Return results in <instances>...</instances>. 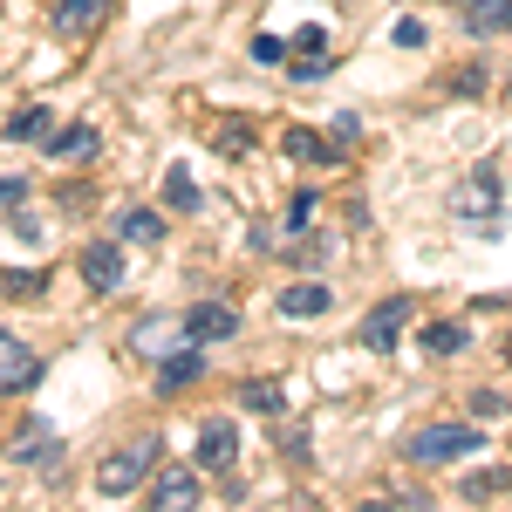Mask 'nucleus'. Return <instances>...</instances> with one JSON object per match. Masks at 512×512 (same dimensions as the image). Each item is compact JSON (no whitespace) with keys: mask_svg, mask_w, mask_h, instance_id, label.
I'll return each mask as SVG.
<instances>
[{"mask_svg":"<svg viewBox=\"0 0 512 512\" xmlns=\"http://www.w3.org/2000/svg\"><path fill=\"white\" fill-rule=\"evenodd\" d=\"M158 451H164L158 437H137V444L110 451V458L96 465V492H103V499H123V492H137L144 478L158 472Z\"/></svg>","mask_w":512,"mask_h":512,"instance_id":"nucleus-1","label":"nucleus"},{"mask_svg":"<svg viewBox=\"0 0 512 512\" xmlns=\"http://www.w3.org/2000/svg\"><path fill=\"white\" fill-rule=\"evenodd\" d=\"M465 451H485V431H472V424H424L410 437V465H458Z\"/></svg>","mask_w":512,"mask_h":512,"instance_id":"nucleus-2","label":"nucleus"},{"mask_svg":"<svg viewBox=\"0 0 512 512\" xmlns=\"http://www.w3.org/2000/svg\"><path fill=\"white\" fill-rule=\"evenodd\" d=\"M417 315V301H410V294H390V301H376V308H369V315H362V328H355V342H362V349H396V335H403V321Z\"/></svg>","mask_w":512,"mask_h":512,"instance_id":"nucleus-3","label":"nucleus"},{"mask_svg":"<svg viewBox=\"0 0 512 512\" xmlns=\"http://www.w3.org/2000/svg\"><path fill=\"white\" fill-rule=\"evenodd\" d=\"M35 383H41V355L21 335L0 328V396H21V390H35Z\"/></svg>","mask_w":512,"mask_h":512,"instance_id":"nucleus-4","label":"nucleus"},{"mask_svg":"<svg viewBox=\"0 0 512 512\" xmlns=\"http://www.w3.org/2000/svg\"><path fill=\"white\" fill-rule=\"evenodd\" d=\"M233 328H239L233 301H198V308H185V342H226Z\"/></svg>","mask_w":512,"mask_h":512,"instance_id":"nucleus-5","label":"nucleus"},{"mask_svg":"<svg viewBox=\"0 0 512 512\" xmlns=\"http://www.w3.org/2000/svg\"><path fill=\"white\" fill-rule=\"evenodd\" d=\"M82 280H89L96 294H117V287H123V246H117V239L82 246Z\"/></svg>","mask_w":512,"mask_h":512,"instance_id":"nucleus-6","label":"nucleus"},{"mask_svg":"<svg viewBox=\"0 0 512 512\" xmlns=\"http://www.w3.org/2000/svg\"><path fill=\"white\" fill-rule=\"evenodd\" d=\"M233 451H239V431L226 417H205L198 424V465L205 472H233Z\"/></svg>","mask_w":512,"mask_h":512,"instance_id":"nucleus-7","label":"nucleus"},{"mask_svg":"<svg viewBox=\"0 0 512 512\" xmlns=\"http://www.w3.org/2000/svg\"><path fill=\"white\" fill-rule=\"evenodd\" d=\"M103 21H110V0H62L55 7V35L62 41H89Z\"/></svg>","mask_w":512,"mask_h":512,"instance_id":"nucleus-8","label":"nucleus"},{"mask_svg":"<svg viewBox=\"0 0 512 512\" xmlns=\"http://www.w3.org/2000/svg\"><path fill=\"white\" fill-rule=\"evenodd\" d=\"M451 212H458V219H492V212H499V178H492V171H472V178L451 192Z\"/></svg>","mask_w":512,"mask_h":512,"instance_id":"nucleus-9","label":"nucleus"},{"mask_svg":"<svg viewBox=\"0 0 512 512\" xmlns=\"http://www.w3.org/2000/svg\"><path fill=\"white\" fill-rule=\"evenodd\" d=\"M151 506H164V512L198 506V478L185 472V465H158V478H151Z\"/></svg>","mask_w":512,"mask_h":512,"instance_id":"nucleus-10","label":"nucleus"},{"mask_svg":"<svg viewBox=\"0 0 512 512\" xmlns=\"http://www.w3.org/2000/svg\"><path fill=\"white\" fill-rule=\"evenodd\" d=\"M7 458H14V465H55V458H62V437L28 417V424L14 431V451H7Z\"/></svg>","mask_w":512,"mask_h":512,"instance_id":"nucleus-11","label":"nucleus"},{"mask_svg":"<svg viewBox=\"0 0 512 512\" xmlns=\"http://www.w3.org/2000/svg\"><path fill=\"white\" fill-rule=\"evenodd\" d=\"M198 376H205V349H171L158 362V396H178V390H192Z\"/></svg>","mask_w":512,"mask_h":512,"instance_id":"nucleus-12","label":"nucleus"},{"mask_svg":"<svg viewBox=\"0 0 512 512\" xmlns=\"http://www.w3.org/2000/svg\"><path fill=\"white\" fill-rule=\"evenodd\" d=\"M335 308V287H321V280H294V287H280V315L308 321V315H328Z\"/></svg>","mask_w":512,"mask_h":512,"instance_id":"nucleus-13","label":"nucleus"},{"mask_svg":"<svg viewBox=\"0 0 512 512\" xmlns=\"http://www.w3.org/2000/svg\"><path fill=\"white\" fill-rule=\"evenodd\" d=\"M171 335H185V315H178V321L151 315V321H137V328H130V349H137V355H158V362H164V355L178 349Z\"/></svg>","mask_w":512,"mask_h":512,"instance_id":"nucleus-14","label":"nucleus"},{"mask_svg":"<svg viewBox=\"0 0 512 512\" xmlns=\"http://www.w3.org/2000/svg\"><path fill=\"white\" fill-rule=\"evenodd\" d=\"M472 35H512V0H458Z\"/></svg>","mask_w":512,"mask_h":512,"instance_id":"nucleus-15","label":"nucleus"},{"mask_svg":"<svg viewBox=\"0 0 512 512\" xmlns=\"http://www.w3.org/2000/svg\"><path fill=\"white\" fill-rule=\"evenodd\" d=\"M280 151H287V158H301V164H328V158H335V144H328L321 130H301V123L280 137Z\"/></svg>","mask_w":512,"mask_h":512,"instance_id":"nucleus-16","label":"nucleus"},{"mask_svg":"<svg viewBox=\"0 0 512 512\" xmlns=\"http://www.w3.org/2000/svg\"><path fill=\"white\" fill-rule=\"evenodd\" d=\"M239 403H246L253 417H280V383H267V376H246V383H239Z\"/></svg>","mask_w":512,"mask_h":512,"instance_id":"nucleus-17","label":"nucleus"},{"mask_svg":"<svg viewBox=\"0 0 512 512\" xmlns=\"http://www.w3.org/2000/svg\"><path fill=\"white\" fill-rule=\"evenodd\" d=\"M48 151H55V158H82V151H96V123H69V130H48Z\"/></svg>","mask_w":512,"mask_h":512,"instance_id":"nucleus-18","label":"nucleus"},{"mask_svg":"<svg viewBox=\"0 0 512 512\" xmlns=\"http://www.w3.org/2000/svg\"><path fill=\"white\" fill-rule=\"evenodd\" d=\"M506 492H512V472H506V465H485V472L465 478V499H472V506H478V499H506Z\"/></svg>","mask_w":512,"mask_h":512,"instance_id":"nucleus-19","label":"nucleus"},{"mask_svg":"<svg viewBox=\"0 0 512 512\" xmlns=\"http://www.w3.org/2000/svg\"><path fill=\"white\" fill-rule=\"evenodd\" d=\"M123 239H130V246H158V239H164V219L137 205V212H123Z\"/></svg>","mask_w":512,"mask_h":512,"instance_id":"nucleus-20","label":"nucleus"},{"mask_svg":"<svg viewBox=\"0 0 512 512\" xmlns=\"http://www.w3.org/2000/svg\"><path fill=\"white\" fill-rule=\"evenodd\" d=\"M48 123H55V117H48V110H35V103H28V110H21V117L7 123V137H14V144H41V137H48Z\"/></svg>","mask_w":512,"mask_h":512,"instance_id":"nucleus-21","label":"nucleus"},{"mask_svg":"<svg viewBox=\"0 0 512 512\" xmlns=\"http://www.w3.org/2000/svg\"><path fill=\"white\" fill-rule=\"evenodd\" d=\"M424 349L431 355H458L465 349V328H458V321H431V328H424Z\"/></svg>","mask_w":512,"mask_h":512,"instance_id":"nucleus-22","label":"nucleus"},{"mask_svg":"<svg viewBox=\"0 0 512 512\" xmlns=\"http://www.w3.org/2000/svg\"><path fill=\"white\" fill-rule=\"evenodd\" d=\"M164 198H171L178 212H192V205H198V185H192V171H185V164H178V171H164Z\"/></svg>","mask_w":512,"mask_h":512,"instance_id":"nucleus-23","label":"nucleus"},{"mask_svg":"<svg viewBox=\"0 0 512 512\" xmlns=\"http://www.w3.org/2000/svg\"><path fill=\"white\" fill-rule=\"evenodd\" d=\"M294 55H301V62H328V35H321V28H301V35H294Z\"/></svg>","mask_w":512,"mask_h":512,"instance_id":"nucleus-24","label":"nucleus"},{"mask_svg":"<svg viewBox=\"0 0 512 512\" xmlns=\"http://www.w3.org/2000/svg\"><path fill=\"white\" fill-rule=\"evenodd\" d=\"M465 403H472V417H478V424H485V417H506V396H499V390H472Z\"/></svg>","mask_w":512,"mask_h":512,"instance_id":"nucleus-25","label":"nucleus"},{"mask_svg":"<svg viewBox=\"0 0 512 512\" xmlns=\"http://www.w3.org/2000/svg\"><path fill=\"white\" fill-rule=\"evenodd\" d=\"M0 294H14V301H35V294H41V274H0Z\"/></svg>","mask_w":512,"mask_h":512,"instance_id":"nucleus-26","label":"nucleus"},{"mask_svg":"<svg viewBox=\"0 0 512 512\" xmlns=\"http://www.w3.org/2000/svg\"><path fill=\"white\" fill-rule=\"evenodd\" d=\"M451 89H458V96H485V62H465V69L451 76Z\"/></svg>","mask_w":512,"mask_h":512,"instance_id":"nucleus-27","label":"nucleus"},{"mask_svg":"<svg viewBox=\"0 0 512 512\" xmlns=\"http://www.w3.org/2000/svg\"><path fill=\"white\" fill-rule=\"evenodd\" d=\"M253 62H287V41L280 35H253Z\"/></svg>","mask_w":512,"mask_h":512,"instance_id":"nucleus-28","label":"nucleus"},{"mask_svg":"<svg viewBox=\"0 0 512 512\" xmlns=\"http://www.w3.org/2000/svg\"><path fill=\"white\" fill-rule=\"evenodd\" d=\"M308 212H315V192H294V205H287V233H301Z\"/></svg>","mask_w":512,"mask_h":512,"instance_id":"nucleus-29","label":"nucleus"},{"mask_svg":"<svg viewBox=\"0 0 512 512\" xmlns=\"http://www.w3.org/2000/svg\"><path fill=\"white\" fill-rule=\"evenodd\" d=\"M28 198V178H0V212H14Z\"/></svg>","mask_w":512,"mask_h":512,"instance_id":"nucleus-30","label":"nucleus"},{"mask_svg":"<svg viewBox=\"0 0 512 512\" xmlns=\"http://www.w3.org/2000/svg\"><path fill=\"white\" fill-rule=\"evenodd\" d=\"M246 144H253V137H246V130H239V123H226V130H219V151H226V158H239V151H246Z\"/></svg>","mask_w":512,"mask_h":512,"instance_id":"nucleus-31","label":"nucleus"},{"mask_svg":"<svg viewBox=\"0 0 512 512\" xmlns=\"http://www.w3.org/2000/svg\"><path fill=\"white\" fill-rule=\"evenodd\" d=\"M14 233H21V239H48V226H41L35 212H21V205H14Z\"/></svg>","mask_w":512,"mask_h":512,"instance_id":"nucleus-32","label":"nucleus"},{"mask_svg":"<svg viewBox=\"0 0 512 512\" xmlns=\"http://www.w3.org/2000/svg\"><path fill=\"white\" fill-rule=\"evenodd\" d=\"M424 41V21H396V48H417Z\"/></svg>","mask_w":512,"mask_h":512,"instance_id":"nucleus-33","label":"nucleus"}]
</instances>
